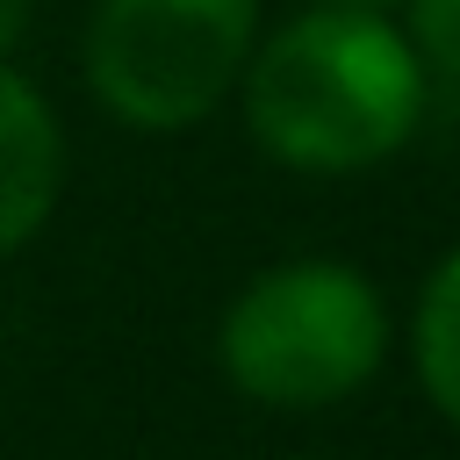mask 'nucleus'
Wrapping results in <instances>:
<instances>
[{
    "label": "nucleus",
    "instance_id": "nucleus-7",
    "mask_svg": "<svg viewBox=\"0 0 460 460\" xmlns=\"http://www.w3.org/2000/svg\"><path fill=\"white\" fill-rule=\"evenodd\" d=\"M29 36V0H0V58H14Z\"/></svg>",
    "mask_w": 460,
    "mask_h": 460
},
{
    "label": "nucleus",
    "instance_id": "nucleus-8",
    "mask_svg": "<svg viewBox=\"0 0 460 460\" xmlns=\"http://www.w3.org/2000/svg\"><path fill=\"white\" fill-rule=\"evenodd\" d=\"M352 7H388V0H352Z\"/></svg>",
    "mask_w": 460,
    "mask_h": 460
},
{
    "label": "nucleus",
    "instance_id": "nucleus-5",
    "mask_svg": "<svg viewBox=\"0 0 460 460\" xmlns=\"http://www.w3.org/2000/svg\"><path fill=\"white\" fill-rule=\"evenodd\" d=\"M410 367H417L424 402L446 424H460V244L417 288V309H410Z\"/></svg>",
    "mask_w": 460,
    "mask_h": 460
},
{
    "label": "nucleus",
    "instance_id": "nucleus-4",
    "mask_svg": "<svg viewBox=\"0 0 460 460\" xmlns=\"http://www.w3.org/2000/svg\"><path fill=\"white\" fill-rule=\"evenodd\" d=\"M65 194V122L50 93L0 58V266L43 237Z\"/></svg>",
    "mask_w": 460,
    "mask_h": 460
},
{
    "label": "nucleus",
    "instance_id": "nucleus-3",
    "mask_svg": "<svg viewBox=\"0 0 460 460\" xmlns=\"http://www.w3.org/2000/svg\"><path fill=\"white\" fill-rule=\"evenodd\" d=\"M259 43V0H93L86 93L137 137L201 129L244 79Z\"/></svg>",
    "mask_w": 460,
    "mask_h": 460
},
{
    "label": "nucleus",
    "instance_id": "nucleus-6",
    "mask_svg": "<svg viewBox=\"0 0 460 460\" xmlns=\"http://www.w3.org/2000/svg\"><path fill=\"white\" fill-rule=\"evenodd\" d=\"M402 7H410V43L424 72L460 86V0H402Z\"/></svg>",
    "mask_w": 460,
    "mask_h": 460
},
{
    "label": "nucleus",
    "instance_id": "nucleus-2",
    "mask_svg": "<svg viewBox=\"0 0 460 460\" xmlns=\"http://www.w3.org/2000/svg\"><path fill=\"white\" fill-rule=\"evenodd\" d=\"M388 359V302L352 259L259 266L216 323L223 381L259 410H331Z\"/></svg>",
    "mask_w": 460,
    "mask_h": 460
},
{
    "label": "nucleus",
    "instance_id": "nucleus-1",
    "mask_svg": "<svg viewBox=\"0 0 460 460\" xmlns=\"http://www.w3.org/2000/svg\"><path fill=\"white\" fill-rule=\"evenodd\" d=\"M424 93L431 72L410 29L352 0H316L288 14L273 36L252 43L237 79L252 144L273 165L316 180L374 172L381 158H395L424 122Z\"/></svg>",
    "mask_w": 460,
    "mask_h": 460
}]
</instances>
